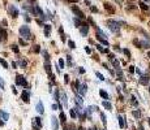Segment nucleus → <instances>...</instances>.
Instances as JSON below:
<instances>
[{"label": "nucleus", "mask_w": 150, "mask_h": 130, "mask_svg": "<svg viewBox=\"0 0 150 130\" xmlns=\"http://www.w3.org/2000/svg\"><path fill=\"white\" fill-rule=\"evenodd\" d=\"M12 66H13V68H17V62H12Z\"/></svg>", "instance_id": "obj_47"}, {"label": "nucleus", "mask_w": 150, "mask_h": 130, "mask_svg": "<svg viewBox=\"0 0 150 130\" xmlns=\"http://www.w3.org/2000/svg\"><path fill=\"white\" fill-rule=\"evenodd\" d=\"M0 64L3 65V66H4L5 69H8V62H7L4 59H1V57H0Z\"/></svg>", "instance_id": "obj_23"}, {"label": "nucleus", "mask_w": 150, "mask_h": 130, "mask_svg": "<svg viewBox=\"0 0 150 130\" xmlns=\"http://www.w3.org/2000/svg\"><path fill=\"white\" fill-rule=\"evenodd\" d=\"M123 52H124V54H125V55H127V56H128V59H129V57H130V52L128 51V50H124V51H123Z\"/></svg>", "instance_id": "obj_39"}, {"label": "nucleus", "mask_w": 150, "mask_h": 130, "mask_svg": "<svg viewBox=\"0 0 150 130\" xmlns=\"http://www.w3.org/2000/svg\"><path fill=\"white\" fill-rule=\"evenodd\" d=\"M97 48H98V51L102 52V54H108V50H106V48H102V46H97Z\"/></svg>", "instance_id": "obj_20"}, {"label": "nucleus", "mask_w": 150, "mask_h": 130, "mask_svg": "<svg viewBox=\"0 0 150 130\" xmlns=\"http://www.w3.org/2000/svg\"><path fill=\"white\" fill-rule=\"evenodd\" d=\"M146 1H150V0H146Z\"/></svg>", "instance_id": "obj_53"}, {"label": "nucleus", "mask_w": 150, "mask_h": 130, "mask_svg": "<svg viewBox=\"0 0 150 130\" xmlns=\"http://www.w3.org/2000/svg\"><path fill=\"white\" fill-rule=\"evenodd\" d=\"M140 83H141V85H147V83H149V77L147 76H141Z\"/></svg>", "instance_id": "obj_13"}, {"label": "nucleus", "mask_w": 150, "mask_h": 130, "mask_svg": "<svg viewBox=\"0 0 150 130\" xmlns=\"http://www.w3.org/2000/svg\"><path fill=\"white\" fill-rule=\"evenodd\" d=\"M0 116H1V119H3L4 121H8V119H9L8 113H7V112H4V111H0Z\"/></svg>", "instance_id": "obj_16"}, {"label": "nucleus", "mask_w": 150, "mask_h": 130, "mask_svg": "<svg viewBox=\"0 0 150 130\" xmlns=\"http://www.w3.org/2000/svg\"><path fill=\"white\" fill-rule=\"evenodd\" d=\"M34 122H35V124H37L39 127L42 126V119H41V117H35V119H34Z\"/></svg>", "instance_id": "obj_21"}, {"label": "nucleus", "mask_w": 150, "mask_h": 130, "mask_svg": "<svg viewBox=\"0 0 150 130\" xmlns=\"http://www.w3.org/2000/svg\"><path fill=\"white\" fill-rule=\"evenodd\" d=\"M12 51H13L14 54H18V47L16 44H13V46H12Z\"/></svg>", "instance_id": "obj_30"}, {"label": "nucleus", "mask_w": 150, "mask_h": 130, "mask_svg": "<svg viewBox=\"0 0 150 130\" xmlns=\"http://www.w3.org/2000/svg\"><path fill=\"white\" fill-rule=\"evenodd\" d=\"M105 9L107 12H110V13H114V12H115V8H114L110 3H105Z\"/></svg>", "instance_id": "obj_11"}, {"label": "nucleus", "mask_w": 150, "mask_h": 130, "mask_svg": "<svg viewBox=\"0 0 150 130\" xmlns=\"http://www.w3.org/2000/svg\"><path fill=\"white\" fill-rule=\"evenodd\" d=\"M78 91H80V94H81V95H85L86 91H88V86H86V83H81V85H80V87H78Z\"/></svg>", "instance_id": "obj_8"}, {"label": "nucleus", "mask_w": 150, "mask_h": 130, "mask_svg": "<svg viewBox=\"0 0 150 130\" xmlns=\"http://www.w3.org/2000/svg\"><path fill=\"white\" fill-rule=\"evenodd\" d=\"M69 113H71V116L73 117V119H76V117H77V115H76V111H74L73 108H72V109H69Z\"/></svg>", "instance_id": "obj_26"}, {"label": "nucleus", "mask_w": 150, "mask_h": 130, "mask_svg": "<svg viewBox=\"0 0 150 130\" xmlns=\"http://www.w3.org/2000/svg\"><path fill=\"white\" fill-rule=\"evenodd\" d=\"M118 119H119V126L122 127V129H123V127H125V121H124V117L119 116Z\"/></svg>", "instance_id": "obj_18"}, {"label": "nucleus", "mask_w": 150, "mask_h": 130, "mask_svg": "<svg viewBox=\"0 0 150 130\" xmlns=\"http://www.w3.org/2000/svg\"><path fill=\"white\" fill-rule=\"evenodd\" d=\"M78 130H85V129H84V127H80V129Z\"/></svg>", "instance_id": "obj_50"}, {"label": "nucleus", "mask_w": 150, "mask_h": 130, "mask_svg": "<svg viewBox=\"0 0 150 130\" xmlns=\"http://www.w3.org/2000/svg\"><path fill=\"white\" fill-rule=\"evenodd\" d=\"M85 51L88 52V54H91V50H90L89 47H85Z\"/></svg>", "instance_id": "obj_43"}, {"label": "nucleus", "mask_w": 150, "mask_h": 130, "mask_svg": "<svg viewBox=\"0 0 150 130\" xmlns=\"http://www.w3.org/2000/svg\"><path fill=\"white\" fill-rule=\"evenodd\" d=\"M39 51H41L39 46H34V52H37V54H38V52H39Z\"/></svg>", "instance_id": "obj_38"}, {"label": "nucleus", "mask_w": 150, "mask_h": 130, "mask_svg": "<svg viewBox=\"0 0 150 130\" xmlns=\"http://www.w3.org/2000/svg\"><path fill=\"white\" fill-rule=\"evenodd\" d=\"M68 3H78V0H68Z\"/></svg>", "instance_id": "obj_45"}, {"label": "nucleus", "mask_w": 150, "mask_h": 130, "mask_svg": "<svg viewBox=\"0 0 150 130\" xmlns=\"http://www.w3.org/2000/svg\"><path fill=\"white\" fill-rule=\"evenodd\" d=\"M147 121H149V125H150V119H149V120H147Z\"/></svg>", "instance_id": "obj_52"}, {"label": "nucleus", "mask_w": 150, "mask_h": 130, "mask_svg": "<svg viewBox=\"0 0 150 130\" xmlns=\"http://www.w3.org/2000/svg\"><path fill=\"white\" fill-rule=\"evenodd\" d=\"M99 95L102 96V98H103L105 100H108V98H110V96H108V94L106 92L105 90H99Z\"/></svg>", "instance_id": "obj_14"}, {"label": "nucleus", "mask_w": 150, "mask_h": 130, "mask_svg": "<svg viewBox=\"0 0 150 130\" xmlns=\"http://www.w3.org/2000/svg\"><path fill=\"white\" fill-rule=\"evenodd\" d=\"M133 116L136 117V119H140V116H141L140 111H133Z\"/></svg>", "instance_id": "obj_27"}, {"label": "nucleus", "mask_w": 150, "mask_h": 130, "mask_svg": "<svg viewBox=\"0 0 150 130\" xmlns=\"http://www.w3.org/2000/svg\"><path fill=\"white\" fill-rule=\"evenodd\" d=\"M59 66H60V69L64 68V60L63 59H59Z\"/></svg>", "instance_id": "obj_32"}, {"label": "nucleus", "mask_w": 150, "mask_h": 130, "mask_svg": "<svg viewBox=\"0 0 150 130\" xmlns=\"http://www.w3.org/2000/svg\"><path fill=\"white\" fill-rule=\"evenodd\" d=\"M7 9H8V13L11 14L12 17H14V18L18 17V9L16 8L14 5H8V7H7Z\"/></svg>", "instance_id": "obj_4"}, {"label": "nucleus", "mask_w": 150, "mask_h": 130, "mask_svg": "<svg viewBox=\"0 0 150 130\" xmlns=\"http://www.w3.org/2000/svg\"><path fill=\"white\" fill-rule=\"evenodd\" d=\"M71 9H72V12H73L74 14H76L78 18H85V16H84V13L81 12V9L78 8V7H76V5H72L71 7Z\"/></svg>", "instance_id": "obj_5"}, {"label": "nucleus", "mask_w": 150, "mask_h": 130, "mask_svg": "<svg viewBox=\"0 0 150 130\" xmlns=\"http://www.w3.org/2000/svg\"><path fill=\"white\" fill-rule=\"evenodd\" d=\"M95 76H97V77H98V78H99V79H101V81H105V77H103V76H102V74L99 73V72H95Z\"/></svg>", "instance_id": "obj_28"}, {"label": "nucleus", "mask_w": 150, "mask_h": 130, "mask_svg": "<svg viewBox=\"0 0 150 130\" xmlns=\"http://www.w3.org/2000/svg\"><path fill=\"white\" fill-rule=\"evenodd\" d=\"M129 72H130V73H133V72H134V66H130V68H129Z\"/></svg>", "instance_id": "obj_46"}, {"label": "nucleus", "mask_w": 150, "mask_h": 130, "mask_svg": "<svg viewBox=\"0 0 150 130\" xmlns=\"http://www.w3.org/2000/svg\"><path fill=\"white\" fill-rule=\"evenodd\" d=\"M88 31H89V25L88 23H82L81 25V35L82 37H86V35H88Z\"/></svg>", "instance_id": "obj_7"}, {"label": "nucleus", "mask_w": 150, "mask_h": 130, "mask_svg": "<svg viewBox=\"0 0 150 130\" xmlns=\"http://www.w3.org/2000/svg\"><path fill=\"white\" fill-rule=\"evenodd\" d=\"M74 100H76L77 105H81V107H82V98H81V96H78V95H77L76 98H74Z\"/></svg>", "instance_id": "obj_19"}, {"label": "nucleus", "mask_w": 150, "mask_h": 130, "mask_svg": "<svg viewBox=\"0 0 150 130\" xmlns=\"http://www.w3.org/2000/svg\"><path fill=\"white\" fill-rule=\"evenodd\" d=\"M64 81H65V83H68L69 82V76H68V74H65V76H64Z\"/></svg>", "instance_id": "obj_40"}, {"label": "nucleus", "mask_w": 150, "mask_h": 130, "mask_svg": "<svg viewBox=\"0 0 150 130\" xmlns=\"http://www.w3.org/2000/svg\"><path fill=\"white\" fill-rule=\"evenodd\" d=\"M107 25H108V29H110L112 33H119V30H120V23L119 22H116L115 20H108L107 21Z\"/></svg>", "instance_id": "obj_1"}, {"label": "nucleus", "mask_w": 150, "mask_h": 130, "mask_svg": "<svg viewBox=\"0 0 150 130\" xmlns=\"http://www.w3.org/2000/svg\"><path fill=\"white\" fill-rule=\"evenodd\" d=\"M37 111H38V113H39V115H43V113H45V108H43V103L41 102V100L37 103Z\"/></svg>", "instance_id": "obj_10"}, {"label": "nucleus", "mask_w": 150, "mask_h": 130, "mask_svg": "<svg viewBox=\"0 0 150 130\" xmlns=\"http://www.w3.org/2000/svg\"><path fill=\"white\" fill-rule=\"evenodd\" d=\"M147 56H149V57H150V51H149V52H147Z\"/></svg>", "instance_id": "obj_51"}, {"label": "nucleus", "mask_w": 150, "mask_h": 130, "mask_svg": "<svg viewBox=\"0 0 150 130\" xmlns=\"http://www.w3.org/2000/svg\"><path fill=\"white\" fill-rule=\"evenodd\" d=\"M46 70H47V73H51V65H48V62H46Z\"/></svg>", "instance_id": "obj_31"}, {"label": "nucleus", "mask_w": 150, "mask_h": 130, "mask_svg": "<svg viewBox=\"0 0 150 130\" xmlns=\"http://www.w3.org/2000/svg\"><path fill=\"white\" fill-rule=\"evenodd\" d=\"M0 35H1V38H7V31L5 30H0Z\"/></svg>", "instance_id": "obj_33"}, {"label": "nucleus", "mask_w": 150, "mask_h": 130, "mask_svg": "<svg viewBox=\"0 0 150 130\" xmlns=\"http://www.w3.org/2000/svg\"><path fill=\"white\" fill-rule=\"evenodd\" d=\"M50 33H51V26H50V25H45V35H46V37H48Z\"/></svg>", "instance_id": "obj_17"}, {"label": "nucleus", "mask_w": 150, "mask_h": 130, "mask_svg": "<svg viewBox=\"0 0 150 130\" xmlns=\"http://www.w3.org/2000/svg\"><path fill=\"white\" fill-rule=\"evenodd\" d=\"M43 55H45V59H46V61H48V54H47V51H43Z\"/></svg>", "instance_id": "obj_36"}, {"label": "nucleus", "mask_w": 150, "mask_h": 130, "mask_svg": "<svg viewBox=\"0 0 150 130\" xmlns=\"http://www.w3.org/2000/svg\"><path fill=\"white\" fill-rule=\"evenodd\" d=\"M102 105L106 108V109H108V111L112 109V105H111V103L108 102V100H103V102H102Z\"/></svg>", "instance_id": "obj_12"}, {"label": "nucleus", "mask_w": 150, "mask_h": 130, "mask_svg": "<svg viewBox=\"0 0 150 130\" xmlns=\"http://www.w3.org/2000/svg\"><path fill=\"white\" fill-rule=\"evenodd\" d=\"M74 23H76L77 26H80V25H81V23H80V21H78V20H74Z\"/></svg>", "instance_id": "obj_48"}, {"label": "nucleus", "mask_w": 150, "mask_h": 130, "mask_svg": "<svg viewBox=\"0 0 150 130\" xmlns=\"http://www.w3.org/2000/svg\"><path fill=\"white\" fill-rule=\"evenodd\" d=\"M18 65H20L21 68H25V66H26V61H25V60H21V61H18Z\"/></svg>", "instance_id": "obj_29"}, {"label": "nucleus", "mask_w": 150, "mask_h": 130, "mask_svg": "<svg viewBox=\"0 0 150 130\" xmlns=\"http://www.w3.org/2000/svg\"><path fill=\"white\" fill-rule=\"evenodd\" d=\"M140 7H141L142 11H149V7H147L145 3H142V1H140Z\"/></svg>", "instance_id": "obj_22"}, {"label": "nucleus", "mask_w": 150, "mask_h": 130, "mask_svg": "<svg viewBox=\"0 0 150 130\" xmlns=\"http://www.w3.org/2000/svg\"><path fill=\"white\" fill-rule=\"evenodd\" d=\"M89 130H97V129H95V127H90Z\"/></svg>", "instance_id": "obj_49"}, {"label": "nucleus", "mask_w": 150, "mask_h": 130, "mask_svg": "<svg viewBox=\"0 0 150 130\" xmlns=\"http://www.w3.org/2000/svg\"><path fill=\"white\" fill-rule=\"evenodd\" d=\"M51 125H52V130H57V129H59V124H57V119H56V117H51Z\"/></svg>", "instance_id": "obj_9"}, {"label": "nucleus", "mask_w": 150, "mask_h": 130, "mask_svg": "<svg viewBox=\"0 0 150 130\" xmlns=\"http://www.w3.org/2000/svg\"><path fill=\"white\" fill-rule=\"evenodd\" d=\"M132 104H133V105H137V104H138V103H137V100H136V98H134V96H133V98H132Z\"/></svg>", "instance_id": "obj_37"}, {"label": "nucleus", "mask_w": 150, "mask_h": 130, "mask_svg": "<svg viewBox=\"0 0 150 130\" xmlns=\"http://www.w3.org/2000/svg\"><path fill=\"white\" fill-rule=\"evenodd\" d=\"M67 57H68V59H67V60H68V64L71 65L72 64V56H67Z\"/></svg>", "instance_id": "obj_41"}, {"label": "nucleus", "mask_w": 150, "mask_h": 130, "mask_svg": "<svg viewBox=\"0 0 150 130\" xmlns=\"http://www.w3.org/2000/svg\"><path fill=\"white\" fill-rule=\"evenodd\" d=\"M68 46L72 48V50H74V48H76V44H74L73 40H68Z\"/></svg>", "instance_id": "obj_25"}, {"label": "nucleus", "mask_w": 150, "mask_h": 130, "mask_svg": "<svg viewBox=\"0 0 150 130\" xmlns=\"http://www.w3.org/2000/svg\"><path fill=\"white\" fill-rule=\"evenodd\" d=\"M16 85L26 87V86H28V81H26V78L24 76H17L16 77Z\"/></svg>", "instance_id": "obj_3"}, {"label": "nucleus", "mask_w": 150, "mask_h": 130, "mask_svg": "<svg viewBox=\"0 0 150 130\" xmlns=\"http://www.w3.org/2000/svg\"><path fill=\"white\" fill-rule=\"evenodd\" d=\"M60 121H61V124H65V121H67L65 120V115L63 112H60Z\"/></svg>", "instance_id": "obj_24"}, {"label": "nucleus", "mask_w": 150, "mask_h": 130, "mask_svg": "<svg viewBox=\"0 0 150 130\" xmlns=\"http://www.w3.org/2000/svg\"><path fill=\"white\" fill-rule=\"evenodd\" d=\"M57 108H59V105H57V104H52V109H54V111H56Z\"/></svg>", "instance_id": "obj_42"}, {"label": "nucleus", "mask_w": 150, "mask_h": 130, "mask_svg": "<svg viewBox=\"0 0 150 130\" xmlns=\"http://www.w3.org/2000/svg\"><path fill=\"white\" fill-rule=\"evenodd\" d=\"M5 87V83H4V81H3V78L0 77V88H4Z\"/></svg>", "instance_id": "obj_34"}, {"label": "nucleus", "mask_w": 150, "mask_h": 130, "mask_svg": "<svg viewBox=\"0 0 150 130\" xmlns=\"http://www.w3.org/2000/svg\"><path fill=\"white\" fill-rule=\"evenodd\" d=\"M18 33H20L21 37L26 38V39H31V34H30V31H29L28 26H21L20 30H18Z\"/></svg>", "instance_id": "obj_2"}, {"label": "nucleus", "mask_w": 150, "mask_h": 130, "mask_svg": "<svg viewBox=\"0 0 150 130\" xmlns=\"http://www.w3.org/2000/svg\"><path fill=\"white\" fill-rule=\"evenodd\" d=\"M101 119H102V122L106 125V116L103 115V113H101Z\"/></svg>", "instance_id": "obj_35"}, {"label": "nucleus", "mask_w": 150, "mask_h": 130, "mask_svg": "<svg viewBox=\"0 0 150 130\" xmlns=\"http://www.w3.org/2000/svg\"><path fill=\"white\" fill-rule=\"evenodd\" d=\"M80 73L84 74V73H85V69H84V68H80Z\"/></svg>", "instance_id": "obj_44"}, {"label": "nucleus", "mask_w": 150, "mask_h": 130, "mask_svg": "<svg viewBox=\"0 0 150 130\" xmlns=\"http://www.w3.org/2000/svg\"><path fill=\"white\" fill-rule=\"evenodd\" d=\"M149 90H150V88H149Z\"/></svg>", "instance_id": "obj_54"}, {"label": "nucleus", "mask_w": 150, "mask_h": 130, "mask_svg": "<svg viewBox=\"0 0 150 130\" xmlns=\"http://www.w3.org/2000/svg\"><path fill=\"white\" fill-rule=\"evenodd\" d=\"M60 96H61V102H63V104L64 105H67V95H65V92L64 91H61V92H60Z\"/></svg>", "instance_id": "obj_15"}, {"label": "nucleus", "mask_w": 150, "mask_h": 130, "mask_svg": "<svg viewBox=\"0 0 150 130\" xmlns=\"http://www.w3.org/2000/svg\"><path fill=\"white\" fill-rule=\"evenodd\" d=\"M29 98H30V92H29L28 90H24L22 94H21V99H22L25 103H29V100H30Z\"/></svg>", "instance_id": "obj_6"}]
</instances>
